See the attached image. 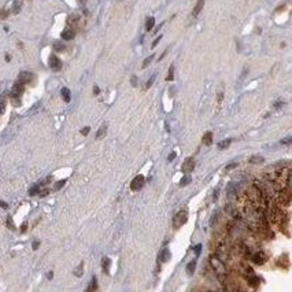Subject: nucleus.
Returning a JSON list of instances; mask_svg holds the SVG:
<instances>
[{
	"label": "nucleus",
	"instance_id": "09e8293b",
	"mask_svg": "<svg viewBox=\"0 0 292 292\" xmlns=\"http://www.w3.org/2000/svg\"><path fill=\"white\" fill-rule=\"evenodd\" d=\"M99 92H100V89H99L98 87H93V93H95V95H98Z\"/></svg>",
	"mask_w": 292,
	"mask_h": 292
},
{
	"label": "nucleus",
	"instance_id": "bb28decb",
	"mask_svg": "<svg viewBox=\"0 0 292 292\" xmlns=\"http://www.w3.org/2000/svg\"><path fill=\"white\" fill-rule=\"evenodd\" d=\"M152 60H154V54H151L149 56H147L146 59H144V62H143V69H146L147 66H148L149 63L152 62Z\"/></svg>",
	"mask_w": 292,
	"mask_h": 292
},
{
	"label": "nucleus",
	"instance_id": "9d476101",
	"mask_svg": "<svg viewBox=\"0 0 292 292\" xmlns=\"http://www.w3.org/2000/svg\"><path fill=\"white\" fill-rule=\"evenodd\" d=\"M277 266L283 269H289V259H288V254H284L283 256H280L277 259Z\"/></svg>",
	"mask_w": 292,
	"mask_h": 292
},
{
	"label": "nucleus",
	"instance_id": "c9c22d12",
	"mask_svg": "<svg viewBox=\"0 0 292 292\" xmlns=\"http://www.w3.org/2000/svg\"><path fill=\"white\" fill-rule=\"evenodd\" d=\"M283 106H284V101H276V103H274V108H276V110H278V108L283 107Z\"/></svg>",
	"mask_w": 292,
	"mask_h": 292
},
{
	"label": "nucleus",
	"instance_id": "6e6552de",
	"mask_svg": "<svg viewBox=\"0 0 292 292\" xmlns=\"http://www.w3.org/2000/svg\"><path fill=\"white\" fill-rule=\"evenodd\" d=\"M33 80H34V75H33L32 73H29V72H22L21 74L18 75V81H19V82H22L24 85H25V84H30Z\"/></svg>",
	"mask_w": 292,
	"mask_h": 292
},
{
	"label": "nucleus",
	"instance_id": "2eb2a0df",
	"mask_svg": "<svg viewBox=\"0 0 292 292\" xmlns=\"http://www.w3.org/2000/svg\"><path fill=\"white\" fill-rule=\"evenodd\" d=\"M110 265H111V259L108 258V256L101 258V268H103V271H104V273H107V271H108V268H110Z\"/></svg>",
	"mask_w": 292,
	"mask_h": 292
},
{
	"label": "nucleus",
	"instance_id": "4be33fe9",
	"mask_svg": "<svg viewBox=\"0 0 292 292\" xmlns=\"http://www.w3.org/2000/svg\"><path fill=\"white\" fill-rule=\"evenodd\" d=\"M230 143H232V140H230V139H228V140H224V141H220V143H218V149H225V148H228V147L230 146Z\"/></svg>",
	"mask_w": 292,
	"mask_h": 292
},
{
	"label": "nucleus",
	"instance_id": "c03bdc74",
	"mask_svg": "<svg viewBox=\"0 0 292 292\" xmlns=\"http://www.w3.org/2000/svg\"><path fill=\"white\" fill-rule=\"evenodd\" d=\"M0 207H2V209H7V207H8V204H7L6 202H3V200H0Z\"/></svg>",
	"mask_w": 292,
	"mask_h": 292
},
{
	"label": "nucleus",
	"instance_id": "7ed1b4c3",
	"mask_svg": "<svg viewBox=\"0 0 292 292\" xmlns=\"http://www.w3.org/2000/svg\"><path fill=\"white\" fill-rule=\"evenodd\" d=\"M250 259L254 263H256V265H263V263L268 261V255H266L263 251H256V252H254L250 255Z\"/></svg>",
	"mask_w": 292,
	"mask_h": 292
},
{
	"label": "nucleus",
	"instance_id": "c85d7f7f",
	"mask_svg": "<svg viewBox=\"0 0 292 292\" xmlns=\"http://www.w3.org/2000/svg\"><path fill=\"white\" fill-rule=\"evenodd\" d=\"M40 192V185H34V187H32L29 189V195L30 196H33V195H36Z\"/></svg>",
	"mask_w": 292,
	"mask_h": 292
},
{
	"label": "nucleus",
	"instance_id": "cd10ccee",
	"mask_svg": "<svg viewBox=\"0 0 292 292\" xmlns=\"http://www.w3.org/2000/svg\"><path fill=\"white\" fill-rule=\"evenodd\" d=\"M65 182H66V180H59V181H56L54 185V191H59L60 188L65 185Z\"/></svg>",
	"mask_w": 292,
	"mask_h": 292
},
{
	"label": "nucleus",
	"instance_id": "e433bc0d",
	"mask_svg": "<svg viewBox=\"0 0 292 292\" xmlns=\"http://www.w3.org/2000/svg\"><path fill=\"white\" fill-rule=\"evenodd\" d=\"M222 98H224V93L220 92V93H218V107H221V103H222Z\"/></svg>",
	"mask_w": 292,
	"mask_h": 292
},
{
	"label": "nucleus",
	"instance_id": "4c0bfd02",
	"mask_svg": "<svg viewBox=\"0 0 292 292\" xmlns=\"http://www.w3.org/2000/svg\"><path fill=\"white\" fill-rule=\"evenodd\" d=\"M89 130H91L89 126H85L84 129H81V134H88V133H89Z\"/></svg>",
	"mask_w": 292,
	"mask_h": 292
},
{
	"label": "nucleus",
	"instance_id": "423d86ee",
	"mask_svg": "<svg viewBox=\"0 0 292 292\" xmlns=\"http://www.w3.org/2000/svg\"><path fill=\"white\" fill-rule=\"evenodd\" d=\"M195 169V159L194 158H187L184 161V163H182V172H184L185 174H189L192 173Z\"/></svg>",
	"mask_w": 292,
	"mask_h": 292
},
{
	"label": "nucleus",
	"instance_id": "2f4dec72",
	"mask_svg": "<svg viewBox=\"0 0 292 292\" xmlns=\"http://www.w3.org/2000/svg\"><path fill=\"white\" fill-rule=\"evenodd\" d=\"M155 78H156V74H152V75H151V78H149V80L147 81V88H149V87H151V85H152V84H154V81H155Z\"/></svg>",
	"mask_w": 292,
	"mask_h": 292
},
{
	"label": "nucleus",
	"instance_id": "39448f33",
	"mask_svg": "<svg viewBox=\"0 0 292 292\" xmlns=\"http://www.w3.org/2000/svg\"><path fill=\"white\" fill-rule=\"evenodd\" d=\"M48 65H50V67L52 69L54 72H59L60 69H62V60H60L56 55H51Z\"/></svg>",
	"mask_w": 292,
	"mask_h": 292
},
{
	"label": "nucleus",
	"instance_id": "8fccbe9b",
	"mask_svg": "<svg viewBox=\"0 0 292 292\" xmlns=\"http://www.w3.org/2000/svg\"><path fill=\"white\" fill-rule=\"evenodd\" d=\"M52 277H54V273H52V271H50V273L47 274V278H48V280H51Z\"/></svg>",
	"mask_w": 292,
	"mask_h": 292
},
{
	"label": "nucleus",
	"instance_id": "412c9836",
	"mask_svg": "<svg viewBox=\"0 0 292 292\" xmlns=\"http://www.w3.org/2000/svg\"><path fill=\"white\" fill-rule=\"evenodd\" d=\"M54 51H56V52L65 51V44H63L62 41H55L54 43Z\"/></svg>",
	"mask_w": 292,
	"mask_h": 292
},
{
	"label": "nucleus",
	"instance_id": "5701e85b",
	"mask_svg": "<svg viewBox=\"0 0 292 292\" xmlns=\"http://www.w3.org/2000/svg\"><path fill=\"white\" fill-rule=\"evenodd\" d=\"M263 161H265V158L261 156V155H254V156H251V158H250L251 163H262Z\"/></svg>",
	"mask_w": 292,
	"mask_h": 292
},
{
	"label": "nucleus",
	"instance_id": "37998d69",
	"mask_svg": "<svg viewBox=\"0 0 292 292\" xmlns=\"http://www.w3.org/2000/svg\"><path fill=\"white\" fill-rule=\"evenodd\" d=\"M48 192H50V191H48V189H41V191H40L39 194H40V196H47V195H48Z\"/></svg>",
	"mask_w": 292,
	"mask_h": 292
},
{
	"label": "nucleus",
	"instance_id": "a878e982",
	"mask_svg": "<svg viewBox=\"0 0 292 292\" xmlns=\"http://www.w3.org/2000/svg\"><path fill=\"white\" fill-rule=\"evenodd\" d=\"M82 269H84V262H81L80 265H78V268L74 270V274L77 276V277H81V276H82Z\"/></svg>",
	"mask_w": 292,
	"mask_h": 292
},
{
	"label": "nucleus",
	"instance_id": "c756f323",
	"mask_svg": "<svg viewBox=\"0 0 292 292\" xmlns=\"http://www.w3.org/2000/svg\"><path fill=\"white\" fill-rule=\"evenodd\" d=\"M173 78H174V67H173V66H170L169 74H167V77H166V81H173Z\"/></svg>",
	"mask_w": 292,
	"mask_h": 292
},
{
	"label": "nucleus",
	"instance_id": "de8ad7c7",
	"mask_svg": "<svg viewBox=\"0 0 292 292\" xmlns=\"http://www.w3.org/2000/svg\"><path fill=\"white\" fill-rule=\"evenodd\" d=\"M26 226H27V224L25 222V224L22 225V228H21V232H26Z\"/></svg>",
	"mask_w": 292,
	"mask_h": 292
},
{
	"label": "nucleus",
	"instance_id": "6ab92c4d",
	"mask_svg": "<svg viewBox=\"0 0 292 292\" xmlns=\"http://www.w3.org/2000/svg\"><path fill=\"white\" fill-rule=\"evenodd\" d=\"M195 268H196V261H191V262L188 263V266H187V273L191 276V274H194V271H195Z\"/></svg>",
	"mask_w": 292,
	"mask_h": 292
},
{
	"label": "nucleus",
	"instance_id": "1a4fd4ad",
	"mask_svg": "<svg viewBox=\"0 0 292 292\" xmlns=\"http://www.w3.org/2000/svg\"><path fill=\"white\" fill-rule=\"evenodd\" d=\"M170 258H172V254H170L169 248H162V250L159 251V254H158V259H159V262L165 263V262H167V261H169Z\"/></svg>",
	"mask_w": 292,
	"mask_h": 292
},
{
	"label": "nucleus",
	"instance_id": "b1692460",
	"mask_svg": "<svg viewBox=\"0 0 292 292\" xmlns=\"http://www.w3.org/2000/svg\"><path fill=\"white\" fill-rule=\"evenodd\" d=\"M21 6H22L21 0H15V2H14V7H12V12H14V14H18L19 10H21Z\"/></svg>",
	"mask_w": 292,
	"mask_h": 292
},
{
	"label": "nucleus",
	"instance_id": "f257e3e1",
	"mask_svg": "<svg viewBox=\"0 0 292 292\" xmlns=\"http://www.w3.org/2000/svg\"><path fill=\"white\" fill-rule=\"evenodd\" d=\"M278 195V204L288 207L291 204V187H283V189L277 192Z\"/></svg>",
	"mask_w": 292,
	"mask_h": 292
},
{
	"label": "nucleus",
	"instance_id": "ea45409f",
	"mask_svg": "<svg viewBox=\"0 0 292 292\" xmlns=\"http://www.w3.org/2000/svg\"><path fill=\"white\" fill-rule=\"evenodd\" d=\"M176 155H177V154H176V152H174V151H173V152H170V154H169V158H167V159H169V161L172 162L174 158H176Z\"/></svg>",
	"mask_w": 292,
	"mask_h": 292
},
{
	"label": "nucleus",
	"instance_id": "f8f14e48",
	"mask_svg": "<svg viewBox=\"0 0 292 292\" xmlns=\"http://www.w3.org/2000/svg\"><path fill=\"white\" fill-rule=\"evenodd\" d=\"M203 7H204V0H197L196 6H195L194 11H192V18H196L197 15L200 14V11L203 10Z\"/></svg>",
	"mask_w": 292,
	"mask_h": 292
},
{
	"label": "nucleus",
	"instance_id": "f704fd0d",
	"mask_svg": "<svg viewBox=\"0 0 292 292\" xmlns=\"http://www.w3.org/2000/svg\"><path fill=\"white\" fill-rule=\"evenodd\" d=\"M4 111H6V103H3V101H2V103H0V115H2V114H4Z\"/></svg>",
	"mask_w": 292,
	"mask_h": 292
},
{
	"label": "nucleus",
	"instance_id": "a18cd8bd",
	"mask_svg": "<svg viewBox=\"0 0 292 292\" xmlns=\"http://www.w3.org/2000/svg\"><path fill=\"white\" fill-rule=\"evenodd\" d=\"M200 248H202V245H200V244H197L196 247H195V252H196V255H199V254H200Z\"/></svg>",
	"mask_w": 292,
	"mask_h": 292
},
{
	"label": "nucleus",
	"instance_id": "ddd939ff",
	"mask_svg": "<svg viewBox=\"0 0 292 292\" xmlns=\"http://www.w3.org/2000/svg\"><path fill=\"white\" fill-rule=\"evenodd\" d=\"M240 269H242V273L244 274V276H251V274H254V270H252V268H251L250 265H247L245 262H242L240 263Z\"/></svg>",
	"mask_w": 292,
	"mask_h": 292
},
{
	"label": "nucleus",
	"instance_id": "9b49d317",
	"mask_svg": "<svg viewBox=\"0 0 292 292\" xmlns=\"http://www.w3.org/2000/svg\"><path fill=\"white\" fill-rule=\"evenodd\" d=\"M245 280H247L248 287H251V288H256V287L259 285V278L255 277L254 274H251V276H245Z\"/></svg>",
	"mask_w": 292,
	"mask_h": 292
},
{
	"label": "nucleus",
	"instance_id": "79ce46f5",
	"mask_svg": "<svg viewBox=\"0 0 292 292\" xmlns=\"http://www.w3.org/2000/svg\"><path fill=\"white\" fill-rule=\"evenodd\" d=\"M291 141H292V139H291V137H285V139H284V140L281 141V144H289V143H291Z\"/></svg>",
	"mask_w": 292,
	"mask_h": 292
},
{
	"label": "nucleus",
	"instance_id": "0eeeda50",
	"mask_svg": "<svg viewBox=\"0 0 292 292\" xmlns=\"http://www.w3.org/2000/svg\"><path fill=\"white\" fill-rule=\"evenodd\" d=\"M24 89H25V88H24V84L19 82V81H18V82H17V84L14 85V87H12V91H11V99L21 98V95L24 93Z\"/></svg>",
	"mask_w": 292,
	"mask_h": 292
},
{
	"label": "nucleus",
	"instance_id": "393cba45",
	"mask_svg": "<svg viewBox=\"0 0 292 292\" xmlns=\"http://www.w3.org/2000/svg\"><path fill=\"white\" fill-rule=\"evenodd\" d=\"M191 182V177L189 176H184L181 180H180V187H185V185H188Z\"/></svg>",
	"mask_w": 292,
	"mask_h": 292
},
{
	"label": "nucleus",
	"instance_id": "58836bf2",
	"mask_svg": "<svg viewBox=\"0 0 292 292\" xmlns=\"http://www.w3.org/2000/svg\"><path fill=\"white\" fill-rule=\"evenodd\" d=\"M7 224H8V228H11V229H12V230H14V229H15V226H14V224H12V220H11V218H10V217H8V220H7Z\"/></svg>",
	"mask_w": 292,
	"mask_h": 292
},
{
	"label": "nucleus",
	"instance_id": "f03ea898",
	"mask_svg": "<svg viewBox=\"0 0 292 292\" xmlns=\"http://www.w3.org/2000/svg\"><path fill=\"white\" fill-rule=\"evenodd\" d=\"M188 220V210L184 209V210H180L176 215H174V220H173V224H174V228H180L187 222Z\"/></svg>",
	"mask_w": 292,
	"mask_h": 292
},
{
	"label": "nucleus",
	"instance_id": "4468645a",
	"mask_svg": "<svg viewBox=\"0 0 292 292\" xmlns=\"http://www.w3.org/2000/svg\"><path fill=\"white\" fill-rule=\"evenodd\" d=\"M74 30L73 29H66V30H63L62 32V39L63 40H72L73 37H74Z\"/></svg>",
	"mask_w": 292,
	"mask_h": 292
},
{
	"label": "nucleus",
	"instance_id": "72a5a7b5",
	"mask_svg": "<svg viewBox=\"0 0 292 292\" xmlns=\"http://www.w3.org/2000/svg\"><path fill=\"white\" fill-rule=\"evenodd\" d=\"M161 39H162V34H161V36H158L155 40H154V43H152V48H155L156 45H158V43L161 41Z\"/></svg>",
	"mask_w": 292,
	"mask_h": 292
},
{
	"label": "nucleus",
	"instance_id": "49530a36",
	"mask_svg": "<svg viewBox=\"0 0 292 292\" xmlns=\"http://www.w3.org/2000/svg\"><path fill=\"white\" fill-rule=\"evenodd\" d=\"M132 85H133V87H136V85H137V78H136V75H133V77H132Z\"/></svg>",
	"mask_w": 292,
	"mask_h": 292
},
{
	"label": "nucleus",
	"instance_id": "dca6fc26",
	"mask_svg": "<svg viewBox=\"0 0 292 292\" xmlns=\"http://www.w3.org/2000/svg\"><path fill=\"white\" fill-rule=\"evenodd\" d=\"M203 143L206 146H211L213 144V133L211 132H206L204 136H203Z\"/></svg>",
	"mask_w": 292,
	"mask_h": 292
},
{
	"label": "nucleus",
	"instance_id": "473e14b6",
	"mask_svg": "<svg viewBox=\"0 0 292 292\" xmlns=\"http://www.w3.org/2000/svg\"><path fill=\"white\" fill-rule=\"evenodd\" d=\"M235 167H237V163H236V162H235V163H230V165H228V166L225 167V170H226V172H229V170L235 169Z\"/></svg>",
	"mask_w": 292,
	"mask_h": 292
},
{
	"label": "nucleus",
	"instance_id": "7c9ffc66",
	"mask_svg": "<svg viewBox=\"0 0 292 292\" xmlns=\"http://www.w3.org/2000/svg\"><path fill=\"white\" fill-rule=\"evenodd\" d=\"M93 289H98V283H96V277H92V283H91V287L88 288V291H93Z\"/></svg>",
	"mask_w": 292,
	"mask_h": 292
},
{
	"label": "nucleus",
	"instance_id": "aec40b11",
	"mask_svg": "<svg viewBox=\"0 0 292 292\" xmlns=\"http://www.w3.org/2000/svg\"><path fill=\"white\" fill-rule=\"evenodd\" d=\"M60 93H62V96H63V99H65V101H70L72 96H70V91H69V88H62Z\"/></svg>",
	"mask_w": 292,
	"mask_h": 292
},
{
	"label": "nucleus",
	"instance_id": "a19ab883",
	"mask_svg": "<svg viewBox=\"0 0 292 292\" xmlns=\"http://www.w3.org/2000/svg\"><path fill=\"white\" fill-rule=\"evenodd\" d=\"M39 245H40V242H39V240H36V242H33V244H32L33 250H37V248H39Z\"/></svg>",
	"mask_w": 292,
	"mask_h": 292
},
{
	"label": "nucleus",
	"instance_id": "a211bd4d",
	"mask_svg": "<svg viewBox=\"0 0 292 292\" xmlns=\"http://www.w3.org/2000/svg\"><path fill=\"white\" fill-rule=\"evenodd\" d=\"M154 25H155V18H154V17L147 18V22H146V30H147V32H149L151 29H154Z\"/></svg>",
	"mask_w": 292,
	"mask_h": 292
},
{
	"label": "nucleus",
	"instance_id": "20e7f679",
	"mask_svg": "<svg viewBox=\"0 0 292 292\" xmlns=\"http://www.w3.org/2000/svg\"><path fill=\"white\" fill-rule=\"evenodd\" d=\"M144 182H146V180H144L143 176H136L133 180H132V182H130L132 191H134V192L140 191L141 188L144 187Z\"/></svg>",
	"mask_w": 292,
	"mask_h": 292
},
{
	"label": "nucleus",
	"instance_id": "f3484780",
	"mask_svg": "<svg viewBox=\"0 0 292 292\" xmlns=\"http://www.w3.org/2000/svg\"><path fill=\"white\" fill-rule=\"evenodd\" d=\"M106 133H107V125H101L99 128V130L96 132V139H101V137H104Z\"/></svg>",
	"mask_w": 292,
	"mask_h": 292
}]
</instances>
